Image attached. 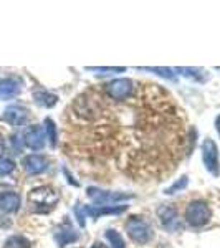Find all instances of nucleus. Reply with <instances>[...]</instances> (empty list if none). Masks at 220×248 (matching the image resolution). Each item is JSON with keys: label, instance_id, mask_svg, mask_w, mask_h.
Segmentation results:
<instances>
[{"label": "nucleus", "instance_id": "obj_1", "mask_svg": "<svg viewBox=\"0 0 220 248\" xmlns=\"http://www.w3.org/2000/svg\"><path fill=\"white\" fill-rule=\"evenodd\" d=\"M63 149L73 161L136 182L161 181L182 161L186 126L173 96L159 85L136 81L123 101L101 85L79 93L63 116Z\"/></svg>", "mask_w": 220, "mask_h": 248}, {"label": "nucleus", "instance_id": "obj_2", "mask_svg": "<svg viewBox=\"0 0 220 248\" xmlns=\"http://www.w3.org/2000/svg\"><path fill=\"white\" fill-rule=\"evenodd\" d=\"M60 195L53 187H37L29 194V205L30 209L37 214H47L48 210H51L57 205Z\"/></svg>", "mask_w": 220, "mask_h": 248}, {"label": "nucleus", "instance_id": "obj_3", "mask_svg": "<svg viewBox=\"0 0 220 248\" xmlns=\"http://www.w3.org/2000/svg\"><path fill=\"white\" fill-rule=\"evenodd\" d=\"M134 86H136V81L129 78H118V79H113V81H108L101 85L106 96H110L111 99H116V101H123V99L129 98L134 91Z\"/></svg>", "mask_w": 220, "mask_h": 248}, {"label": "nucleus", "instance_id": "obj_4", "mask_svg": "<svg viewBox=\"0 0 220 248\" xmlns=\"http://www.w3.org/2000/svg\"><path fill=\"white\" fill-rule=\"evenodd\" d=\"M186 222L192 227H204L210 220V209L204 201H192L186 209Z\"/></svg>", "mask_w": 220, "mask_h": 248}, {"label": "nucleus", "instance_id": "obj_5", "mask_svg": "<svg viewBox=\"0 0 220 248\" xmlns=\"http://www.w3.org/2000/svg\"><path fill=\"white\" fill-rule=\"evenodd\" d=\"M126 230H127V235L131 237V240L136 243H141V245L142 243H147L151 238H153V230H151V227L139 217H131L127 220Z\"/></svg>", "mask_w": 220, "mask_h": 248}, {"label": "nucleus", "instance_id": "obj_6", "mask_svg": "<svg viewBox=\"0 0 220 248\" xmlns=\"http://www.w3.org/2000/svg\"><path fill=\"white\" fill-rule=\"evenodd\" d=\"M88 197L93 201L98 207H110L111 203L116 202H121V201H129L133 199L131 194H119V192H105V190H99L96 187H90L88 189Z\"/></svg>", "mask_w": 220, "mask_h": 248}, {"label": "nucleus", "instance_id": "obj_7", "mask_svg": "<svg viewBox=\"0 0 220 248\" xmlns=\"http://www.w3.org/2000/svg\"><path fill=\"white\" fill-rule=\"evenodd\" d=\"M202 159L205 164L207 170L212 175H220V162H219V149L215 146V142L210 138H207L202 144Z\"/></svg>", "mask_w": 220, "mask_h": 248}, {"label": "nucleus", "instance_id": "obj_8", "mask_svg": "<svg viewBox=\"0 0 220 248\" xmlns=\"http://www.w3.org/2000/svg\"><path fill=\"white\" fill-rule=\"evenodd\" d=\"M23 142L31 151H40L45 146V133L40 126H30L23 134Z\"/></svg>", "mask_w": 220, "mask_h": 248}, {"label": "nucleus", "instance_id": "obj_9", "mask_svg": "<svg viewBox=\"0 0 220 248\" xmlns=\"http://www.w3.org/2000/svg\"><path fill=\"white\" fill-rule=\"evenodd\" d=\"M23 167H25V170L29 172V174L38 175L48 169V161H47V157H43V155H40V154H30L23 159Z\"/></svg>", "mask_w": 220, "mask_h": 248}, {"label": "nucleus", "instance_id": "obj_10", "mask_svg": "<svg viewBox=\"0 0 220 248\" xmlns=\"http://www.w3.org/2000/svg\"><path fill=\"white\" fill-rule=\"evenodd\" d=\"M22 90V81L17 78H5L0 79V99L15 98Z\"/></svg>", "mask_w": 220, "mask_h": 248}, {"label": "nucleus", "instance_id": "obj_11", "mask_svg": "<svg viewBox=\"0 0 220 248\" xmlns=\"http://www.w3.org/2000/svg\"><path fill=\"white\" fill-rule=\"evenodd\" d=\"M157 217L161 218V223L167 229H179V217H177V210L171 205H162L161 209L157 210Z\"/></svg>", "mask_w": 220, "mask_h": 248}, {"label": "nucleus", "instance_id": "obj_12", "mask_svg": "<svg viewBox=\"0 0 220 248\" xmlns=\"http://www.w3.org/2000/svg\"><path fill=\"white\" fill-rule=\"evenodd\" d=\"M2 119L5 123H9L10 126H20L27 119V109L22 106H9L5 109V113H3Z\"/></svg>", "mask_w": 220, "mask_h": 248}, {"label": "nucleus", "instance_id": "obj_13", "mask_svg": "<svg viewBox=\"0 0 220 248\" xmlns=\"http://www.w3.org/2000/svg\"><path fill=\"white\" fill-rule=\"evenodd\" d=\"M20 207V195L15 192H2L0 194V210L15 212Z\"/></svg>", "mask_w": 220, "mask_h": 248}, {"label": "nucleus", "instance_id": "obj_14", "mask_svg": "<svg viewBox=\"0 0 220 248\" xmlns=\"http://www.w3.org/2000/svg\"><path fill=\"white\" fill-rule=\"evenodd\" d=\"M55 238H57V243H58L60 247H65V245H68V243H73L75 240L78 238V233L73 229H71V225L65 223V225H62L58 229L57 235H55Z\"/></svg>", "mask_w": 220, "mask_h": 248}, {"label": "nucleus", "instance_id": "obj_15", "mask_svg": "<svg viewBox=\"0 0 220 248\" xmlns=\"http://www.w3.org/2000/svg\"><path fill=\"white\" fill-rule=\"evenodd\" d=\"M33 98H35V101H37L40 106H45V108L55 106V105H57V101H58L57 96L48 93V91H37V93L33 94Z\"/></svg>", "mask_w": 220, "mask_h": 248}, {"label": "nucleus", "instance_id": "obj_16", "mask_svg": "<svg viewBox=\"0 0 220 248\" xmlns=\"http://www.w3.org/2000/svg\"><path fill=\"white\" fill-rule=\"evenodd\" d=\"M3 248H30V242L25 237L15 235V237H10L7 240Z\"/></svg>", "mask_w": 220, "mask_h": 248}, {"label": "nucleus", "instance_id": "obj_17", "mask_svg": "<svg viewBox=\"0 0 220 248\" xmlns=\"http://www.w3.org/2000/svg\"><path fill=\"white\" fill-rule=\"evenodd\" d=\"M106 238L110 240V243L113 245V248H126L125 240H123L121 235H119L118 232L113 230V229H110L106 232Z\"/></svg>", "mask_w": 220, "mask_h": 248}, {"label": "nucleus", "instance_id": "obj_18", "mask_svg": "<svg viewBox=\"0 0 220 248\" xmlns=\"http://www.w3.org/2000/svg\"><path fill=\"white\" fill-rule=\"evenodd\" d=\"M45 129H47V134H48V139H50V144L51 146H57V141H58V134H57V126L51 119H45Z\"/></svg>", "mask_w": 220, "mask_h": 248}, {"label": "nucleus", "instance_id": "obj_19", "mask_svg": "<svg viewBox=\"0 0 220 248\" xmlns=\"http://www.w3.org/2000/svg\"><path fill=\"white\" fill-rule=\"evenodd\" d=\"M14 169H15L14 161H10V159H7V157H0V177L12 174Z\"/></svg>", "mask_w": 220, "mask_h": 248}, {"label": "nucleus", "instance_id": "obj_20", "mask_svg": "<svg viewBox=\"0 0 220 248\" xmlns=\"http://www.w3.org/2000/svg\"><path fill=\"white\" fill-rule=\"evenodd\" d=\"M187 186V177H182L181 181H177L174 184L173 187H169V189L166 190V194H175L177 190H181V189H184V187Z\"/></svg>", "mask_w": 220, "mask_h": 248}, {"label": "nucleus", "instance_id": "obj_21", "mask_svg": "<svg viewBox=\"0 0 220 248\" xmlns=\"http://www.w3.org/2000/svg\"><path fill=\"white\" fill-rule=\"evenodd\" d=\"M144 70H147V71H157V73L161 75V77H166V78H171V79L174 78L173 70H169V68H144Z\"/></svg>", "mask_w": 220, "mask_h": 248}, {"label": "nucleus", "instance_id": "obj_22", "mask_svg": "<svg viewBox=\"0 0 220 248\" xmlns=\"http://www.w3.org/2000/svg\"><path fill=\"white\" fill-rule=\"evenodd\" d=\"M93 71H125V68H90Z\"/></svg>", "mask_w": 220, "mask_h": 248}, {"label": "nucleus", "instance_id": "obj_23", "mask_svg": "<svg viewBox=\"0 0 220 248\" xmlns=\"http://www.w3.org/2000/svg\"><path fill=\"white\" fill-rule=\"evenodd\" d=\"M3 147H5V144H3V138H2V134H0V157H2Z\"/></svg>", "mask_w": 220, "mask_h": 248}, {"label": "nucleus", "instance_id": "obj_24", "mask_svg": "<svg viewBox=\"0 0 220 248\" xmlns=\"http://www.w3.org/2000/svg\"><path fill=\"white\" fill-rule=\"evenodd\" d=\"M91 248H106V245H103V243H99V242H96L91 245Z\"/></svg>", "mask_w": 220, "mask_h": 248}, {"label": "nucleus", "instance_id": "obj_25", "mask_svg": "<svg viewBox=\"0 0 220 248\" xmlns=\"http://www.w3.org/2000/svg\"><path fill=\"white\" fill-rule=\"evenodd\" d=\"M215 127H217V133H219V136H220V116L217 118V121H215Z\"/></svg>", "mask_w": 220, "mask_h": 248}]
</instances>
